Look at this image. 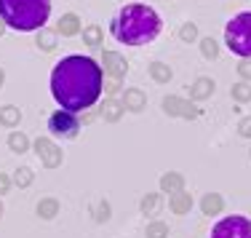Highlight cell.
Listing matches in <instances>:
<instances>
[{"mask_svg":"<svg viewBox=\"0 0 251 238\" xmlns=\"http://www.w3.org/2000/svg\"><path fill=\"white\" fill-rule=\"evenodd\" d=\"M104 88V70L83 53H70L53 64L51 73V94L56 105L67 112H83L97 105Z\"/></svg>","mask_w":251,"mask_h":238,"instance_id":"cell-1","label":"cell"},{"mask_svg":"<svg viewBox=\"0 0 251 238\" xmlns=\"http://www.w3.org/2000/svg\"><path fill=\"white\" fill-rule=\"evenodd\" d=\"M160 27H163V22H160L158 11L145 5V3H131L126 8H121V14L110 25L112 38L118 43H126V46L150 43V40H155L160 35Z\"/></svg>","mask_w":251,"mask_h":238,"instance_id":"cell-2","label":"cell"},{"mask_svg":"<svg viewBox=\"0 0 251 238\" xmlns=\"http://www.w3.org/2000/svg\"><path fill=\"white\" fill-rule=\"evenodd\" d=\"M51 16V0H0V22L19 32L43 29Z\"/></svg>","mask_w":251,"mask_h":238,"instance_id":"cell-3","label":"cell"},{"mask_svg":"<svg viewBox=\"0 0 251 238\" xmlns=\"http://www.w3.org/2000/svg\"><path fill=\"white\" fill-rule=\"evenodd\" d=\"M225 43L232 53L251 59V11L235 14L225 27Z\"/></svg>","mask_w":251,"mask_h":238,"instance_id":"cell-4","label":"cell"},{"mask_svg":"<svg viewBox=\"0 0 251 238\" xmlns=\"http://www.w3.org/2000/svg\"><path fill=\"white\" fill-rule=\"evenodd\" d=\"M211 238H251V219L241 214L222 217L211 228Z\"/></svg>","mask_w":251,"mask_h":238,"instance_id":"cell-5","label":"cell"},{"mask_svg":"<svg viewBox=\"0 0 251 238\" xmlns=\"http://www.w3.org/2000/svg\"><path fill=\"white\" fill-rule=\"evenodd\" d=\"M49 132L56 134V136H64V139H73V136L80 132V121H77L75 112L56 110V112L49 118Z\"/></svg>","mask_w":251,"mask_h":238,"instance_id":"cell-6","label":"cell"},{"mask_svg":"<svg viewBox=\"0 0 251 238\" xmlns=\"http://www.w3.org/2000/svg\"><path fill=\"white\" fill-rule=\"evenodd\" d=\"M32 147H35V156L40 158V163H43L46 169H56V166H62L64 153H62V147H59L53 139H49V136H38Z\"/></svg>","mask_w":251,"mask_h":238,"instance_id":"cell-7","label":"cell"},{"mask_svg":"<svg viewBox=\"0 0 251 238\" xmlns=\"http://www.w3.org/2000/svg\"><path fill=\"white\" fill-rule=\"evenodd\" d=\"M101 70H104L110 78L121 80L123 75L128 73V62H126V56L118 51H104V56H101Z\"/></svg>","mask_w":251,"mask_h":238,"instance_id":"cell-8","label":"cell"},{"mask_svg":"<svg viewBox=\"0 0 251 238\" xmlns=\"http://www.w3.org/2000/svg\"><path fill=\"white\" fill-rule=\"evenodd\" d=\"M123 110L131 112H142L147 107V94L142 88H123Z\"/></svg>","mask_w":251,"mask_h":238,"instance_id":"cell-9","label":"cell"},{"mask_svg":"<svg viewBox=\"0 0 251 238\" xmlns=\"http://www.w3.org/2000/svg\"><path fill=\"white\" fill-rule=\"evenodd\" d=\"M214 94V80L211 78H198L190 86V99L193 102H206V99H211Z\"/></svg>","mask_w":251,"mask_h":238,"instance_id":"cell-10","label":"cell"},{"mask_svg":"<svg viewBox=\"0 0 251 238\" xmlns=\"http://www.w3.org/2000/svg\"><path fill=\"white\" fill-rule=\"evenodd\" d=\"M160 190L169 193V195L182 193L184 190V174H179V171H166V174L160 177Z\"/></svg>","mask_w":251,"mask_h":238,"instance_id":"cell-11","label":"cell"},{"mask_svg":"<svg viewBox=\"0 0 251 238\" xmlns=\"http://www.w3.org/2000/svg\"><path fill=\"white\" fill-rule=\"evenodd\" d=\"M225 209V198L219 193H206L201 201V212L206 214V217H217V214H222Z\"/></svg>","mask_w":251,"mask_h":238,"instance_id":"cell-12","label":"cell"},{"mask_svg":"<svg viewBox=\"0 0 251 238\" xmlns=\"http://www.w3.org/2000/svg\"><path fill=\"white\" fill-rule=\"evenodd\" d=\"M160 206H163V195L160 193H147L145 198L139 201V209L145 217H155V214L160 212Z\"/></svg>","mask_w":251,"mask_h":238,"instance_id":"cell-13","label":"cell"},{"mask_svg":"<svg viewBox=\"0 0 251 238\" xmlns=\"http://www.w3.org/2000/svg\"><path fill=\"white\" fill-rule=\"evenodd\" d=\"M56 32H59V35H64V38H73V35L80 32V19H77L75 14H64L62 19H59Z\"/></svg>","mask_w":251,"mask_h":238,"instance_id":"cell-14","label":"cell"},{"mask_svg":"<svg viewBox=\"0 0 251 238\" xmlns=\"http://www.w3.org/2000/svg\"><path fill=\"white\" fill-rule=\"evenodd\" d=\"M169 206H171V212L174 214H190V209H193V195L190 193H174L171 195V201H169Z\"/></svg>","mask_w":251,"mask_h":238,"instance_id":"cell-15","label":"cell"},{"mask_svg":"<svg viewBox=\"0 0 251 238\" xmlns=\"http://www.w3.org/2000/svg\"><path fill=\"white\" fill-rule=\"evenodd\" d=\"M101 118H104L107 123H118L123 118V105L115 102V99H104V105H101Z\"/></svg>","mask_w":251,"mask_h":238,"instance_id":"cell-16","label":"cell"},{"mask_svg":"<svg viewBox=\"0 0 251 238\" xmlns=\"http://www.w3.org/2000/svg\"><path fill=\"white\" fill-rule=\"evenodd\" d=\"M19 121H22V110H19V107H14V105H3V107H0V123H3V126L14 129V126H19Z\"/></svg>","mask_w":251,"mask_h":238,"instance_id":"cell-17","label":"cell"},{"mask_svg":"<svg viewBox=\"0 0 251 238\" xmlns=\"http://www.w3.org/2000/svg\"><path fill=\"white\" fill-rule=\"evenodd\" d=\"M150 78L155 83H169L171 78H174V70H171L166 62H152L150 64Z\"/></svg>","mask_w":251,"mask_h":238,"instance_id":"cell-18","label":"cell"},{"mask_svg":"<svg viewBox=\"0 0 251 238\" xmlns=\"http://www.w3.org/2000/svg\"><path fill=\"white\" fill-rule=\"evenodd\" d=\"M35 212H38L40 219H53L59 214V201L56 198H40L38 201V209H35Z\"/></svg>","mask_w":251,"mask_h":238,"instance_id":"cell-19","label":"cell"},{"mask_svg":"<svg viewBox=\"0 0 251 238\" xmlns=\"http://www.w3.org/2000/svg\"><path fill=\"white\" fill-rule=\"evenodd\" d=\"M182 110H184V99L176 97V94H171V97L163 99V112L171 118H182Z\"/></svg>","mask_w":251,"mask_h":238,"instance_id":"cell-20","label":"cell"},{"mask_svg":"<svg viewBox=\"0 0 251 238\" xmlns=\"http://www.w3.org/2000/svg\"><path fill=\"white\" fill-rule=\"evenodd\" d=\"M56 29H40V32H38V38H35V43H38L40 46V49H43V51H53V49H56Z\"/></svg>","mask_w":251,"mask_h":238,"instance_id":"cell-21","label":"cell"},{"mask_svg":"<svg viewBox=\"0 0 251 238\" xmlns=\"http://www.w3.org/2000/svg\"><path fill=\"white\" fill-rule=\"evenodd\" d=\"M8 147H11V153H27L29 150V139H27V134H22V132H11L8 136Z\"/></svg>","mask_w":251,"mask_h":238,"instance_id":"cell-22","label":"cell"},{"mask_svg":"<svg viewBox=\"0 0 251 238\" xmlns=\"http://www.w3.org/2000/svg\"><path fill=\"white\" fill-rule=\"evenodd\" d=\"M230 94H232V99H235L238 105H246V102H251V83H246V80L235 83V86L230 88Z\"/></svg>","mask_w":251,"mask_h":238,"instance_id":"cell-23","label":"cell"},{"mask_svg":"<svg viewBox=\"0 0 251 238\" xmlns=\"http://www.w3.org/2000/svg\"><path fill=\"white\" fill-rule=\"evenodd\" d=\"M101 38H104V32H101L99 25L83 27V40H86V46H101Z\"/></svg>","mask_w":251,"mask_h":238,"instance_id":"cell-24","label":"cell"},{"mask_svg":"<svg viewBox=\"0 0 251 238\" xmlns=\"http://www.w3.org/2000/svg\"><path fill=\"white\" fill-rule=\"evenodd\" d=\"M32 180H35V174H32V169H27V166H22V169H16L14 171V185L16 187H29L32 185Z\"/></svg>","mask_w":251,"mask_h":238,"instance_id":"cell-25","label":"cell"},{"mask_svg":"<svg viewBox=\"0 0 251 238\" xmlns=\"http://www.w3.org/2000/svg\"><path fill=\"white\" fill-rule=\"evenodd\" d=\"M145 236H147V238H169V225L160 222V219H155V222L147 225Z\"/></svg>","mask_w":251,"mask_h":238,"instance_id":"cell-26","label":"cell"},{"mask_svg":"<svg viewBox=\"0 0 251 238\" xmlns=\"http://www.w3.org/2000/svg\"><path fill=\"white\" fill-rule=\"evenodd\" d=\"M201 53L206 59H217L219 56V43L214 38H201Z\"/></svg>","mask_w":251,"mask_h":238,"instance_id":"cell-27","label":"cell"},{"mask_svg":"<svg viewBox=\"0 0 251 238\" xmlns=\"http://www.w3.org/2000/svg\"><path fill=\"white\" fill-rule=\"evenodd\" d=\"M179 38H182L184 43H193V40H198V25H193V22L182 25V29H179Z\"/></svg>","mask_w":251,"mask_h":238,"instance_id":"cell-28","label":"cell"},{"mask_svg":"<svg viewBox=\"0 0 251 238\" xmlns=\"http://www.w3.org/2000/svg\"><path fill=\"white\" fill-rule=\"evenodd\" d=\"M110 214H112V209H110V204H107V201H99V204L94 206V219H97V222H107V219H110Z\"/></svg>","mask_w":251,"mask_h":238,"instance_id":"cell-29","label":"cell"},{"mask_svg":"<svg viewBox=\"0 0 251 238\" xmlns=\"http://www.w3.org/2000/svg\"><path fill=\"white\" fill-rule=\"evenodd\" d=\"M201 115V107L195 102H190V99H184V110H182V118H187V121H195V118Z\"/></svg>","mask_w":251,"mask_h":238,"instance_id":"cell-30","label":"cell"},{"mask_svg":"<svg viewBox=\"0 0 251 238\" xmlns=\"http://www.w3.org/2000/svg\"><path fill=\"white\" fill-rule=\"evenodd\" d=\"M101 91H104V94H107V97H110V99H112V97H115V94H118V91H121V80H118V78H110V80H107V83H104V88H101Z\"/></svg>","mask_w":251,"mask_h":238,"instance_id":"cell-31","label":"cell"},{"mask_svg":"<svg viewBox=\"0 0 251 238\" xmlns=\"http://www.w3.org/2000/svg\"><path fill=\"white\" fill-rule=\"evenodd\" d=\"M238 75L246 83H251V59H243V62L238 64Z\"/></svg>","mask_w":251,"mask_h":238,"instance_id":"cell-32","label":"cell"},{"mask_svg":"<svg viewBox=\"0 0 251 238\" xmlns=\"http://www.w3.org/2000/svg\"><path fill=\"white\" fill-rule=\"evenodd\" d=\"M238 134L246 136V139H251V115L241 118V123H238Z\"/></svg>","mask_w":251,"mask_h":238,"instance_id":"cell-33","label":"cell"},{"mask_svg":"<svg viewBox=\"0 0 251 238\" xmlns=\"http://www.w3.org/2000/svg\"><path fill=\"white\" fill-rule=\"evenodd\" d=\"M11 187V177L8 174H0V195H5Z\"/></svg>","mask_w":251,"mask_h":238,"instance_id":"cell-34","label":"cell"},{"mask_svg":"<svg viewBox=\"0 0 251 238\" xmlns=\"http://www.w3.org/2000/svg\"><path fill=\"white\" fill-rule=\"evenodd\" d=\"M3 80H5V73H3V70H0V86H3Z\"/></svg>","mask_w":251,"mask_h":238,"instance_id":"cell-35","label":"cell"},{"mask_svg":"<svg viewBox=\"0 0 251 238\" xmlns=\"http://www.w3.org/2000/svg\"><path fill=\"white\" fill-rule=\"evenodd\" d=\"M5 32V25H3V22H0V35H3Z\"/></svg>","mask_w":251,"mask_h":238,"instance_id":"cell-36","label":"cell"},{"mask_svg":"<svg viewBox=\"0 0 251 238\" xmlns=\"http://www.w3.org/2000/svg\"><path fill=\"white\" fill-rule=\"evenodd\" d=\"M0 217H3V204H0Z\"/></svg>","mask_w":251,"mask_h":238,"instance_id":"cell-37","label":"cell"},{"mask_svg":"<svg viewBox=\"0 0 251 238\" xmlns=\"http://www.w3.org/2000/svg\"><path fill=\"white\" fill-rule=\"evenodd\" d=\"M249 153H251V150H249Z\"/></svg>","mask_w":251,"mask_h":238,"instance_id":"cell-38","label":"cell"}]
</instances>
